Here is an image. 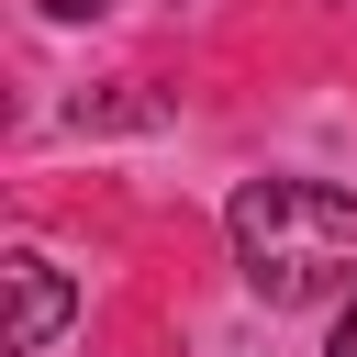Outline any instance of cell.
I'll return each instance as SVG.
<instances>
[{"instance_id":"7a4b0ae2","label":"cell","mask_w":357,"mask_h":357,"mask_svg":"<svg viewBox=\"0 0 357 357\" xmlns=\"http://www.w3.org/2000/svg\"><path fill=\"white\" fill-rule=\"evenodd\" d=\"M0 279H11V357H45L56 324H67V279H56V257H11Z\"/></svg>"},{"instance_id":"3957f363","label":"cell","mask_w":357,"mask_h":357,"mask_svg":"<svg viewBox=\"0 0 357 357\" xmlns=\"http://www.w3.org/2000/svg\"><path fill=\"white\" fill-rule=\"evenodd\" d=\"M324 357H357V301H346V324H335V346H324Z\"/></svg>"},{"instance_id":"6da1fadb","label":"cell","mask_w":357,"mask_h":357,"mask_svg":"<svg viewBox=\"0 0 357 357\" xmlns=\"http://www.w3.org/2000/svg\"><path fill=\"white\" fill-rule=\"evenodd\" d=\"M223 223H234V268L257 301H312L357 279V201L324 178H245Z\"/></svg>"},{"instance_id":"277c9868","label":"cell","mask_w":357,"mask_h":357,"mask_svg":"<svg viewBox=\"0 0 357 357\" xmlns=\"http://www.w3.org/2000/svg\"><path fill=\"white\" fill-rule=\"evenodd\" d=\"M45 11H56V22H89V11H100V0H45Z\"/></svg>"}]
</instances>
